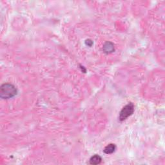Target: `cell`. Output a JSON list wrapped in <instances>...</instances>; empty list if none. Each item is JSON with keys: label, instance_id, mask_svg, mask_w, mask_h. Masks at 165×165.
I'll return each instance as SVG.
<instances>
[{"label": "cell", "instance_id": "5b68a950", "mask_svg": "<svg viewBox=\"0 0 165 165\" xmlns=\"http://www.w3.org/2000/svg\"><path fill=\"white\" fill-rule=\"evenodd\" d=\"M102 161V158L101 156H99V155H94L90 159V164H94V165H96V164H99L101 163Z\"/></svg>", "mask_w": 165, "mask_h": 165}, {"label": "cell", "instance_id": "3957f363", "mask_svg": "<svg viewBox=\"0 0 165 165\" xmlns=\"http://www.w3.org/2000/svg\"><path fill=\"white\" fill-rule=\"evenodd\" d=\"M103 50L104 52H105V54H107L112 53L115 51L114 45L112 43V42L106 41V43H105V44L103 45Z\"/></svg>", "mask_w": 165, "mask_h": 165}, {"label": "cell", "instance_id": "277c9868", "mask_svg": "<svg viewBox=\"0 0 165 165\" xmlns=\"http://www.w3.org/2000/svg\"><path fill=\"white\" fill-rule=\"evenodd\" d=\"M116 149V146L112 143H110V144L107 145L105 149L103 150V152L106 154H111L115 152V150Z\"/></svg>", "mask_w": 165, "mask_h": 165}, {"label": "cell", "instance_id": "7a4b0ae2", "mask_svg": "<svg viewBox=\"0 0 165 165\" xmlns=\"http://www.w3.org/2000/svg\"><path fill=\"white\" fill-rule=\"evenodd\" d=\"M134 112V105L132 103H130L125 105L121 110L119 114V120L123 121L126 120L128 117L133 114Z\"/></svg>", "mask_w": 165, "mask_h": 165}, {"label": "cell", "instance_id": "6da1fadb", "mask_svg": "<svg viewBox=\"0 0 165 165\" xmlns=\"http://www.w3.org/2000/svg\"><path fill=\"white\" fill-rule=\"evenodd\" d=\"M17 93V90L12 84L5 83L0 88V97L2 99H8L15 96Z\"/></svg>", "mask_w": 165, "mask_h": 165}, {"label": "cell", "instance_id": "8992f818", "mask_svg": "<svg viewBox=\"0 0 165 165\" xmlns=\"http://www.w3.org/2000/svg\"><path fill=\"white\" fill-rule=\"evenodd\" d=\"M85 43L88 46H92V45H93V41L90 40V39H87V40H86Z\"/></svg>", "mask_w": 165, "mask_h": 165}]
</instances>
